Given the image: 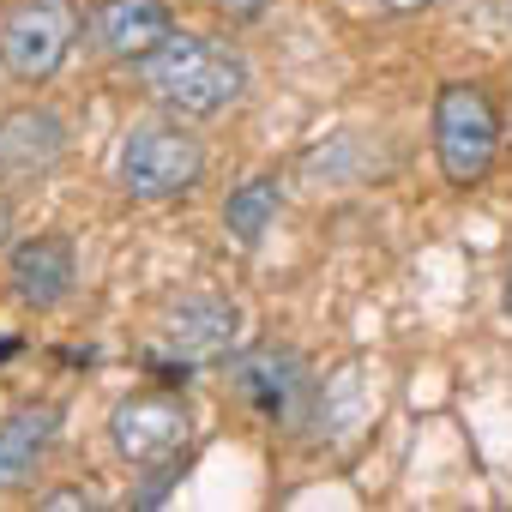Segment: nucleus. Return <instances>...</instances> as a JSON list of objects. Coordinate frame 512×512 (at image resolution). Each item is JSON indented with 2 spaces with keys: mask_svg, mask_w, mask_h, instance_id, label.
<instances>
[{
  "mask_svg": "<svg viewBox=\"0 0 512 512\" xmlns=\"http://www.w3.org/2000/svg\"><path fill=\"white\" fill-rule=\"evenodd\" d=\"M247 61L241 49L217 43V37H193V31H169L145 61H139V85L157 109L181 115V121H211L223 109H235L247 97Z\"/></svg>",
  "mask_w": 512,
  "mask_h": 512,
  "instance_id": "1",
  "label": "nucleus"
},
{
  "mask_svg": "<svg viewBox=\"0 0 512 512\" xmlns=\"http://www.w3.org/2000/svg\"><path fill=\"white\" fill-rule=\"evenodd\" d=\"M205 175V145L199 133L181 121V115H151V121H133L121 133V151H115V181L127 199L139 205H163V199H187Z\"/></svg>",
  "mask_w": 512,
  "mask_h": 512,
  "instance_id": "2",
  "label": "nucleus"
},
{
  "mask_svg": "<svg viewBox=\"0 0 512 512\" xmlns=\"http://www.w3.org/2000/svg\"><path fill=\"white\" fill-rule=\"evenodd\" d=\"M434 157L452 187L488 181L500 163V103L476 79H452L434 91Z\"/></svg>",
  "mask_w": 512,
  "mask_h": 512,
  "instance_id": "3",
  "label": "nucleus"
},
{
  "mask_svg": "<svg viewBox=\"0 0 512 512\" xmlns=\"http://www.w3.org/2000/svg\"><path fill=\"white\" fill-rule=\"evenodd\" d=\"M229 386H235V398L253 416L272 422V428H302L314 416V392H320L308 356L290 350V344H260V350L229 356Z\"/></svg>",
  "mask_w": 512,
  "mask_h": 512,
  "instance_id": "4",
  "label": "nucleus"
},
{
  "mask_svg": "<svg viewBox=\"0 0 512 512\" xmlns=\"http://www.w3.org/2000/svg\"><path fill=\"white\" fill-rule=\"evenodd\" d=\"M79 43V7L73 0H13L0 13V67L19 85H49Z\"/></svg>",
  "mask_w": 512,
  "mask_h": 512,
  "instance_id": "5",
  "label": "nucleus"
},
{
  "mask_svg": "<svg viewBox=\"0 0 512 512\" xmlns=\"http://www.w3.org/2000/svg\"><path fill=\"white\" fill-rule=\"evenodd\" d=\"M187 434H193V416H187V398H175V392H133L109 410V446L133 470L175 464Z\"/></svg>",
  "mask_w": 512,
  "mask_h": 512,
  "instance_id": "6",
  "label": "nucleus"
},
{
  "mask_svg": "<svg viewBox=\"0 0 512 512\" xmlns=\"http://www.w3.org/2000/svg\"><path fill=\"white\" fill-rule=\"evenodd\" d=\"M241 344V308L229 296H181L157 320V356L175 368H217Z\"/></svg>",
  "mask_w": 512,
  "mask_h": 512,
  "instance_id": "7",
  "label": "nucleus"
},
{
  "mask_svg": "<svg viewBox=\"0 0 512 512\" xmlns=\"http://www.w3.org/2000/svg\"><path fill=\"white\" fill-rule=\"evenodd\" d=\"M73 284H79V253H73V241L61 229L13 241V253H7V290H13L19 308L55 314V308L73 302Z\"/></svg>",
  "mask_w": 512,
  "mask_h": 512,
  "instance_id": "8",
  "label": "nucleus"
},
{
  "mask_svg": "<svg viewBox=\"0 0 512 512\" xmlns=\"http://www.w3.org/2000/svg\"><path fill=\"white\" fill-rule=\"evenodd\" d=\"M67 157V121L43 103L0 115V169L7 175H49Z\"/></svg>",
  "mask_w": 512,
  "mask_h": 512,
  "instance_id": "9",
  "label": "nucleus"
},
{
  "mask_svg": "<svg viewBox=\"0 0 512 512\" xmlns=\"http://www.w3.org/2000/svg\"><path fill=\"white\" fill-rule=\"evenodd\" d=\"M175 31L169 7L163 0H97V13H91V37L109 61H145L163 37Z\"/></svg>",
  "mask_w": 512,
  "mask_h": 512,
  "instance_id": "10",
  "label": "nucleus"
},
{
  "mask_svg": "<svg viewBox=\"0 0 512 512\" xmlns=\"http://www.w3.org/2000/svg\"><path fill=\"white\" fill-rule=\"evenodd\" d=\"M55 434H61V404H49V398L19 404L7 422H0V494L37 482V470H43Z\"/></svg>",
  "mask_w": 512,
  "mask_h": 512,
  "instance_id": "11",
  "label": "nucleus"
},
{
  "mask_svg": "<svg viewBox=\"0 0 512 512\" xmlns=\"http://www.w3.org/2000/svg\"><path fill=\"white\" fill-rule=\"evenodd\" d=\"M278 211H284V175L260 169V175H247L241 187H229V199H223V229L235 235V247H260V241L272 235Z\"/></svg>",
  "mask_w": 512,
  "mask_h": 512,
  "instance_id": "12",
  "label": "nucleus"
},
{
  "mask_svg": "<svg viewBox=\"0 0 512 512\" xmlns=\"http://www.w3.org/2000/svg\"><path fill=\"white\" fill-rule=\"evenodd\" d=\"M211 13H223L229 25H253L272 13V0H211Z\"/></svg>",
  "mask_w": 512,
  "mask_h": 512,
  "instance_id": "13",
  "label": "nucleus"
},
{
  "mask_svg": "<svg viewBox=\"0 0 512 512\" xmlns=\"http://www.w3.org/2000/svg\"><path fill=\"white\" fill-rule=\"evenodd\" d=\"M43 506H97V494H79V488H67V494H49Z\"/></svg>",
  "mask_w": 512,
  "mask_h": 512,
  "instance_id": "14",
  "label": "nucleus"
},
{
  "mask_svg": "<svg viewBox=\"0 0 512 512\" xmlns=\"http://www.w3.org/2000/svg\"><path fill=\"white\" fill-rule=\"evenodd\" d=\"M374 7H386V13H422V7H434V0H374Z\"/></svg>",
  "mask_w": 512,
  "mask_h": 512,
  "instance_id": "15",
  "label": "nucleus"
},
{
  "mask_svg": "<svg viewBox=\"0 0 512 512\" xmlns=\"http://www.w3.org/2000/svg\"><path fill=\"white\" fill-rule=\"evenodd\" d=\"M13 235V211H7V199H0V241Z\"/></svg>",
  "mask_w": 512,
  "mask_h": 512,
  "instance_id": "16",
  "label": "nucleus"
},
{
  "mask_svg": "<svg viewBox=\"0 0 512 512\" xmlns=\"http://www.w3.org/2000/svg\"><path fill=\"white\" fill-rule=\"evenodd\" d=\"M500 296H506V320H512V266H506V290Z\"/></svg>",
  "mask_w": 512,
  "mask_h": 512,
  "instance_id": "17",
  "label": "nucleus"
}]
</instances>
